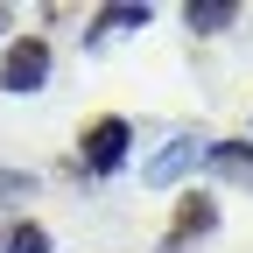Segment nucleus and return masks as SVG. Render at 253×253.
<instances>
[{
    "mask_svg": "<svg viewBox=\"0 0 253 253\" xmlns=\"http://www.w3.org/2000/svg\"><path fill=\"white\" fill-rule=\"evenodd\" d=\"M126 148H134V126L120 113H99L78 134V176H120L126 169Z\"/></svg>",
    "mask_w": 253,
    "mask_h": 253,
    "instance_id": "nucleus-1",
    "label": "nucleus"
},
{
    "mask_svg": "<svg viewBox=\"0 0 253 253\" xmlns=\"http://www.w3.org/2000/svg\"><path fill=\"white\" fill-rule=\"evenodd\" d=\"M204 232H218V197L190 190V197H176V218H169V232L155 239V253H190Z\"/></svg>",
    "mask_w": 253,
    "mask_h": 253,
    "instance_id": "nucleus-3",
    "label": "nucleus"
},
{
    "mask_svg": "<svg viewBox=\"0 0 253 253\" xmlns=\"http://www.w3.org/2000/svg\"><path fill=\"white\" fill-rule=\"evenodd\" d=\"M204 169L232 190H253V141H204Z\"/></svg>",
    "mask_w": 253,
    "mask_h": 253,
    "instance_id": "nucleus-5",
    "label": "nucleus"
},
{
    "mask_svg": "<svg viewBox=\"0 0 253 253\" xmlns=\"http://www.w3.org/2000/svg\"><path fill=\"white\" fill-rule=\"evenodd\" d=\"M49 63H56V49L42 42V36H14L7 42V56H0V91H42L49 84Z\"/></svg>",
    "mask_w": 253,
    "mask_h": 253,
    "instance_id": "nucleus-2",
    "label": "nucleus"
},
{
    "mask_svg": "<svg viewBox=\"0 0 253 253\" xmlns=\"http://www.w3.org/2000/svg\"><path fill=\"white\" fill-rule=\"evenodd\" d=\"M0 28H7V7H0Z\"/></svg>",
    "mask_w": 253,
    "mask_h": 253,
    "instance_id": "nucleus-10",
    "label": "nucleus"
},
{
    "mask_svg": "<svg viewBox=\"0 0 253 253\" xmlns=\"http://www.w3.org/2000/svg\"><path fill=\"white\" fill-rule=\"evenodd\" d=\"M21 197H36V176L28 169H0V204H21Z\"/></svg>",
    "mask_w": 253,
    "mask_h": 253,
    "instance_id": "nucleus-9",
    "label": "nucleus"
},
{
    "mask_svg": "<svg viewBox=\"0 0 253 253\" xmlns=\"http://www.w3.org/2000/svg\"><path fill=\"white\" fill-rule=\"evenodd\" d=\"M0 253H49V225H36V218H14V225L0 232Z\"/></svg>",
    "mask_w": 253,
    "mask_h": 253,
    "instance_id": "nucleus-8",
    "label": "nucleus"
},
{
    "mask_svg": "<svg viewBox=\"0 0 253 253\" xmlns=\"http://www.w3.org/2000/svg\"><path fill=\"white\" fill-rule=\"evenodd\" d=\"M183 21L197 28V36H225V28L239 21V7H232V0H190V7H183Z\"/></svg>",
    "mask_w": 253,
    "mask_h": 253,
    "instance_id": "nucleus-7",
    "label": "nucleus"
},
{
    "mask_svg": "<svg viewBox=\"0 0 253 253\" xmlns=\"http://www.w3.org/2000/svg\"><path fill=\"white\" fill-rule=\"evenodd\" d=\"M197 162H204V148L190 141V134H176V141H169L162 155H148V162H141V183H155V190H169L176 176H190Z\"/></svg>",
    "mask_w": 253,
    "mask_h": 253,
    "instance_id": "nucleus-4",
    "label": "nucleus"
},
{
    "mask_svg": "<svg viewBox=\"0 0 253 253\" xmlns=\"http://www.w3.org/2000/svg\"><path fill=\"white\" fill-rule=\"evenodd\" d=\"M148 21H155V7H148V0H120V7H99V14H91V28H84V42L99 49V42L126 36V28H148Z\"/></svg>",
    "mask_w": 253,
    "mask_h": 253,
    "instance_id": "nucleus-6",
    "label": "nucleus"
}]
</instances>
